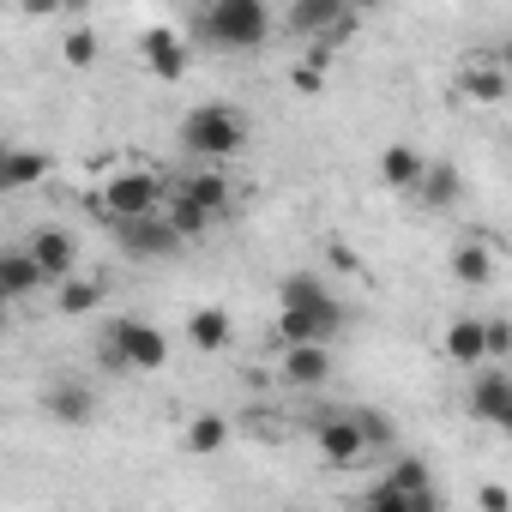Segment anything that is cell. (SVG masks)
<instances>
[{
	"label": "cell",
	"instance_id": "obj_2",
	"mask_svg": "<svg viewBox=\"0 0 512 512\" xmlns=\"http://www.w3.org/2000/svg\"><path fill=\"white\" fill-rule=\"evenodd\" d=\"M193 31L217 49H260L272 37V7L266 0H211L193 19Z\"/></svg>",
	"mask_w": 512,
	"mask_h": 512
},
{
	"label": "cell",
	"instance_id": "obj_16",
	"mask_svg": "<svg viewBox=\"0 0 512 512\" xmlns=\"http://www.w3.org/2000/svg\"><path fill=\"white\" fill-rule=\"evenodd\" d=\"M103 302H109V284H103V278H79V272H73L67 284H55V314H61V320H85V314H97Z\"/></svg>",
	"mask_w": 512,
	"mask_h": 512
},
{
	"label": "cell",
	"instance_id": "obj_23",
	"mask_svg": "<svg viewBox=\"0 0 512 512\" xmlns=\"http://www.w3.org/2000/svg\"><path fill=\"white\" fill-rule=\"evenodd\" d=\"M452 278L470 284V290L488 284V278H494V247H488V241H464V247L452 253Z\"/></svg>",
	"mask_w": 512,
	"mask_h": 512
},
{
	"label": "cell",
	"instance_id": "obj_11",
	"mask_svg": "<svg viewBox=\"0 0 512 512\" xmlns=\"http://www.w3.org/2000/svg\"><path fill=\"white\" fill-rule=\"evenodd\" d=\"M506 410H512V368L482 362V374H476V386H470V416L500 428V422H506Z\"/></svg>",
	"mask_w": 512,
	"mask_h": 512
},
{
	"label": "cell",
	"instance_id": "obj_25",
	"mask_svg": "<svg viewBox=\"0 0 512 512\" xmlns=\"http://www.w3.org/2000/svg\"><path fill=\"white\" fill-rule=\"evenodd\" d=\"M97 55H103V43H97V31H91V25H73V31L61 37V61H67V67H79V73H85V67H97Z\"/></svg>",
	"mask_w": 512,
	"mask_h": 512
},
{
	"label": "cell",
	"instance_id": "obj_10",
	"mask_svg": "<svg viewBox=\"0 0 512 512\" xmlns=\"http://www.w3.org/2000/svg\"><path fill=\"white\" fill-rule=\"evenodd\" d=\"M440 356L458 362V368H482V362H488V320H476V314L446 320V332H440Z\"/></svg>",
	"mask_w": 512,
	"mask_h": 512
},
{
	"label": "cell",
	"instance_id": "obj_20",
	"mask_svg": "<svg viewBox=\"0 0 512 512\" xmlns=\"http://www.w3.org/2000/svg\"><path fill=\"white\" fill-rule=\"evenodd\" d=\"M229 338H235V320H229L223 308H193V314H187V344H193V350L217 356V350H229Z\"/></svg>",
	"mask_w": 512,
	"mask_h": 512
},
{
	"label": "cell",
	"instance_id": "obj_32",
	"mask_svg": "<svg viewBox=\"0 0 512 512\" xmlns=\"http://www.w3.org/2000/svg\"><path fill=\"white\" fill-rule=\"evenodd\" d=\"M476 500H482V506H488V512H506V506H512V494H506V488H494V482H488V488H482V494H476Z\"/></svg>",
	"mask_w": 512,
	"mask_h": 512
},
{
	"label": "cell",
	"instance_id": "obj_5",
	"mask_svg": "<svg viewBox=\"0 0 512 512\" xmlns=\"http://www.w3.org/2000/svg\"><path fill=\"white\" fill-rule=\"evenodd\" d=\"M109 338L127 350V368H133V374L169 368V338H163L151 320H109Z\"/></svg>",
	"mask_w": 512,
	"mask_h": 512
},
{
	"label": "cell",
	"instance_id": "obj_14",
	"mask_svg": "<svg viewBox=\"0 0 512 512\" xmlns=\"http://www.w3.org/2000/svg\"><path fill=\"white\" fill-rule=\"evenodd\" d=\"M43 410H49L61 428H85V422H97V392L79 386V380H67V386H49V392H43Z\"/></svg>",
	"mask_w": 512,
	"mask_h": 512
},
{
	"label": "cell",
	"instance_id": "obj_3",
	"mask_svg": "<svg viewBox=\"0 0 512 512\" xmlns=\"http://www.w3.org/2000/svg\"><path fill=\"white\" fill-rule=\"evenodd\" d=\"M91 205H97V217H103V223H115V217H151V211L163 205V169H145V163L115 169Z\"/></svg>",
	"mask_w": 512,
	"mask_h": 512
},
{
	"label": "cell",
	"instance_id": "obj_27",
	"mask_svg": "<svg viewBox=\"0 0 512 512\" xmlns=\"http://www.w3.org/2000/svg\"><path fill=\"white\" fill-rule=\"evenodd\" d=\"M211 217H217V211H205L193 193H175V199H169V223H175L181 235H199V229H211Z\"/></svg>",
	"mask_w": 512,
	"mask_h": 512
},
{
	"label": "cell",
	"instance_id": "obj_37",
	"mask_svg": "<svg viewBox=\"0 0 512 512\" xmlns=\"http://www.w3.org/2000/svg\"><path fill=\"white\" fill-rule=\"evenodd\" d=\"M506 368H512V356H506Z\"/></svg>",
	"mask_w": 512,
	"mask_h": 512
},
{
	"label": "cell",
	"instance_id": "obj_35",
	"mask_svg": "<svg viewBox=\"0 0 512 512\" xmlns=\"http://www.w3.org/2000/svg\"><path fill=\"white\" fill-rule=\"evenodd\" d=\"M350 7H356V13H374V7H386V0H350Z\"/></svg>",
	"mask_w": 512,
	"mask_h": 512
},
{
	"label": "cell",
	"instance_id": "obj_13",
	"mask_svg": "<svg viewBox=\"0 0 512 512\" xmlns=\"http://www.w3.org/2000/svg\"><path fill=\"white\" fill-rule=\"evenodd\" d=\"M278 308H308V314H326L332 326H344V308L326 296V284H320L314 272H296V278H284V284H278Z\"/></svg>",
	"mask_w": 512,
	"mask_h": 512
},
{
	"label": "cell",
	"instance_id": "obj_4",
	"mask_svg": "<svg viewBox=\"0 0 512 512\" xmlns=\"http://www.w3.org/2000/svg\"><path fill=\"white\" fill-rule=\"evenodd\" d=\"M109 235L121 241L127 260H175L181 241H187V235L169 223V211H151V217H115Z\"/></svg>",
	"mask_w": 512,
	"mask_h": 512
},
{
	"label": "cell",
	"instance_id": "obj_6",
	"mask_svg": "<svg viewBox=\"0 0 512 512\" xmlns=\"http://www.w3.org/2000/svg\"><path fill=\"white\" fill-rule=\"evenodd\" d=\"M278 380H284L290 392H320V386L332 380V350H326V338H308V344H284Z\"/></svg>",
	"mask_w": 512,
	"mask_h": 512
},
{
	"label": "cell",
	"instance_id": "obj_34",
	"mask_svg": "<svg viewBox=\"0 0 512 512\" xmlns=\"http://www.w3.org/2000/svg\"><path fill=\"white\" fill-rule=\"evenodd\" d=\"M25 13H37V19H55V13H61V0H25Z\"/></svg>",
	"mask_w": 512,
	"mask_h": 512
},
{
	"label": "cell",
	"instance_id": "obj_31",
	"mask_svg": "<svg viewBox=\"0 0 512 512\" xmlns=\"http://www.w3.org/2000/svg\"><path fill=\"white\" fill-rule=\"evenodd\" d=\"M506 356H512V326L488 320V362H506Z\"/></svg>",
	"mask_w": 512,
	"mask_h": 512
},
{
	"label": "cell",
	"instance_id": "obj_19",
	"mask_svg": "<svg viewBox=\"0 0 512 512\" xmlns=\"http://www.w3.org/2000/svg\"><path fill=\"white\" fill-rule=\"evenodd\" d=\"M416 199H422L428 211H452V205L464 199V175H458L452 163H428L422 181H416Z\"/></svg>",
	"mask_w": 512,
	"mask_h": 512
},
{
	"label": "cell",
	"instance_id": "obj_8",
	"mask_svg": "<svg viewBox=\"0 0 512 512\" xmlns=\"http://www.w3.org/2000/svg\"><path fill=\"white\" fill-rule=\"evenodd\" d=\"M344 19H356L350 0H290L284 31H290V37H302V43H326V37H332V25H344Z\"/></svg>",
	"mask_w": 512,
	"mask_h": 512
},
{
	"label": "cell",
	"instance_id": "obj_36",
	"mask_svg": "<svg viewBox=\"0 0 512 512\" xmlns=\"http://www.w3.org/2000/svg\"><path fill=\"white\" fill-rule=\"evenodd\" d=\"M500 67H506V73H512V37H506V49H500Z\"/></svg>",
	"mask_w": 512,
	"mask_h": 512
},
{
	"label": "cell",
	"instance_id": "obj_17",
	"mask_svg": "<svg viewBox=\"0 0 512 512\" xmlns=\"http://www.w3.org/2000/svg\"><path fill=\"white\" fill-rule=\"evenodd\" d=\"M49 169H55L49 151H37V145H13L7 157H0V187H7V193H25V187H37Z\"/></svg>",
	"mask_w": 512,
	"mask_h": 512
},
{
	"label": "cell",
	"instance_id": "obj_21",
	"mask_svg": "<svg viewBox=\"0 0 512 512\" xmlns=\"http://www.w3.org/2000/svg\"><path fill=\"white\" fill-rule=\"evenodd\" d=\"M458 91H464L470 103H500V97L512 91V73L494 67V61H470V67L458 73Z\"/></svg>",
	"mask_w": 512,
	"mask_h": 512
},
{
	"label": "cell",
	"instance_id": "obj_33",
	"mask_svg": "<svg viewBox=\"0 0 512 512\" xmlns=\"http://www.w3.org/2000/svg\"><path fill=\"white\" fill-rule=\"evenodd\" d=\"M326 253H332V266H344V272H362V260H356V253H350V247H344V241H332V247H326Z\"/></svg>",
	"mask_w": 512,
	"mask_h": 512
},
{
	"label": "cell",
	"instance_id": "obj_18",
	"mask_svg": "<svg viewBox=\"0 0 512 512\" xmlns=\"http://www.w3.org/2000/svg\"><path fill=\"white\" fill-rule=\"evenodd\" d=\"M422 169H428V157H422L416 145H386V151H380V181H386L392 193H416Z\"/></svg>",
	"mask_w": 512,
	"mask_h": 512
},
{
	"label": "cell",
	"instance_id": "obj_24",
	"mask_svg": "<svg viewBox=\"0 0 512 512\" xmlns=\"http://www.w3.org/2000/svg\"><path fill=\"white\" fill-rule=\"evenodd\" d=\"M338 326L326 314H308V308H278V338L284 344H308V338H332Z\"/></svg>",
	"mask_w": 512,
	"mask_h": 512
},
{
	"label": "cell",
	"instance_id": "obj_15",
	"mask_svg": "<svg viewBox=\"0 0 512 512\" xmlns=\"http://www.w3.org/2000/svg\"><path fill=\"white\" fill-rule=\"evenodd\" d=\"M43 284H49V272L37 266L31 247H7V253H0V290H7L13 302H25V296L43 290Z\"/></svg>",
	"mask_w": 512,
	"mask_h": 512
},
{
	"label": "cell",
	"instance_id": "obj_29",
	"mask_svg": "<svg viewBox=\"0 0 512 512\" xmlns=\"http://www.w3.org/2000/svg\"><path fill=\"white\" fill-rule=\"evenodd\" d=\"M290 79H296V91H302V97H320V91H326V61L314 55V61H302Z\"/></svg>",
	"mask_w": 512,
	"mask_h": 512
},
{
	"label": "cell",
	"instance_id": "obj_1",
	"mask_svg": "<svg viewBox=\"0 0 512 512\" xmlns=\"http://www.w3.org/2000/svg\"><path fill=\"white\" fill-rule=\"evenodd\" d=\"M181 145L205 163H229L247 145V115L235 103H199L181 115Z\"/></svg>",
	"mask_w": 512,
	"mask_h": 512
},
{
	"label": "cell",
	"instance_id": "obj_26",
	"mask_svg": "<svg viewBox=\"0 0 512 512\" xmlns=\"http://www.w3.org/2000/svg\"><path fill=\"white\" fill-rule=\"evenodd\" d=\"M181 193H193V199H199L205 211H217V217H223V211H229V199H235V193H229V175H187V181H181Z\"/></svg>",
	"mask_w": 512,
	"mask_h": 512
},
{
	"label": "cell",
	"instance_id": "obj_7",
	"mask_svg": "<svg viewBox=\"0 0 512 512\" xmlns=\"http://www.w3.org/2000/svg\"><path fill=\"white\" fill-rule=\"evenodd\" d=\"M314 440H320V452H326V464H356L362 452H374L368 446V434H362V422H356V410H326L320 422H314Z\"/></svg>",
	"mask_w": 512,
	"mask_h": 512
},
{
	"label": "cell",
	"instance_id": "obj_12",
	"mask_svg": "<svg viewBox=\"0 0 512 512\" xmlns=\"http://www.w3.org/2000/svg\"><path fill=\"white\" fill-rule=\"evenodd\" d=\"M31 253H37V266L49 272V290H55V284H67V278H73V266H79L73 235H67V229H55V223L31 235Z\"/></svg>",
	"mask_w": 512,
	"mask_h": 512
},
{
	"label": "cell",
	"instance_id": "obj_28",
	"mask_svg": "<svg viewBox=\"0 0 512 512\" xmlns=\"http://www.w3.org/2000/svg\"><path fill=\"white\" fill-rule=\"evenodd\" d=\"M362 500H368L374 512H416V494H410V488H398L392 476H386V482H374Z\"/></svg>",
	"mask_w": 512,
	"mask_h": 512
},
{
	"label": "cell",
	"instance_id": "obj_30",
	"mask_svg": "<svg viewBox=\"0 0 512 512\" xmlns=\"http://www.w3.org/2000/svg\"><path fill=\"white\" fill-rule=\"evenodd\" d=\"M356 422H362V434H368V446H392V422H386L380 410H356Z\"/></svg>",
	"mask_w": 512,
	"mask_h": 512
},
{
	"label": "cell",
	"instance_id": "obj_9",
	"mask_svg": "<svg viewBox=\"0 0 512 512\" xmlns=\"http://www.w3.org/2000/svg\"><path fill=\"white\" fill-rule=\"evenodd\" d=\"M139 55H145V73H151L157 85H175V79L187 73V43H181L169 25H145V31H139Z\"/></svg>",
	"mask_w": 512,
	"mask_h": 512
},
{
	"label": "cell",
	"instance_id": "obj_22",
	"mask_svg": "<svg viewBox=\"0 0 512 512\" xmlns=\"http://www.w3.org/2000/svg\"><path fill=\"white\" fill-rule=\"evenodd\" d=\"M187 452H199V458H211V452H223L229 446V416L223 410H199L193 422H187Z\"/></svg>",
	"mask_w": 512,
	"mask_h": 512
}]
</instances>
